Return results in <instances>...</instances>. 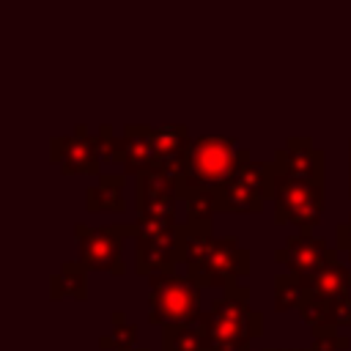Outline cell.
Instances as JSON below:
<instances>
[{"instance_id":"6da1fadb","label":"cell","mask_w":351,"mask_h":351,"mask_svg":"<svg viewBox=\"0 0 351 351\" xmlns=\"http://www.w3.org/2000/svg\"><path fill=\"white\" fill-rule=\"evenodd\" d=\"M186 274L200 288H233L250 274V250L236 236H214L211 230H189L184 247Z\"/></svg>"},{"instance_id":"7a4b0ae2","label":"cell","mask_w":351,"mask_h":351,"mask_svg":"<svg viewBox=\"0 0 351 351\" xmlns=\"http://www.w3.org/2000/svg\"><path fill=\"white\" fill-rule=\"evenodd\" d=\"M250 159H252L250 148H239L236 137H225V134L192 137L186 151V173L178 184L181 197L200 189H208V192L222 189L236 173V167Z\"/></svg>"},{"instance_id":"3957f363","label":"cell","mask_w":351,"mask_h":351,"mask_svg":"<svg viewBox=\"0 0 351 351\" xmlns=\"http://www.w3.org/2000/svg\"><path fill=\"white\" fill-rule=\"evenodd\" d=\"M203 326L211 351H250V340L263 332V315L250 307V288L233 285L203 313Z\"/></svg>"},{"instance_id":"277c9868","label":"cell","mask_w":351,"mask_h":351,"mask_svg":"<svg viewBox=\"0 0 351 351\" xmlns=\"http://www.w3.org/2000/svg\"><path fill=\"white\" fill-rule=\"evenodd\" d=\"M134 271L151 277L159 271H173L176 263H184V247L189 228L176 222V217H137L134 222Z\"/></svg>"},{"instance_id":"5b68a950","label":"cell","mask_w":351,"mask_h":351,"mask_svg":"<svg viewBox=\"0 0 351 351\" xmlns=\"http://www.w3.org/2000/svg\"><path fill=\"white\" fill-rule=\"evenodd\" d=\"M200 285L189 274L159 271L148 277V321L159 329L189 324L203 315Z\"/></svg>"},{"instance_id":"8992f818","label":"cell","mask_w":351,"mask_h":351,"mask_svg":"<svg viewBox=\"0 0 351 351\" xmlns=\"http://www.w3.org/2000/svg\"><path fill=\"white\" fill-rule=\"evenodd\" d=\"M134 239V225H74V241H77V261L88 271H107V274H126L123 263V247Z\"/></svg>"},{"instance_id":"52a82bcc","label":"cell","mask_w":351,"mask_h":351,"mask_svg":"<svg viewBox=\"0 0 351 351\" xmlns=\"http://www.w3.org/2000/svg\"><path fill=\"white\" fill-rule=\"evenodd\" d=\"M277 167L274 162H244L236 167L230 181L217 189V211L222 214H255L263 211L266 200L274 197Z\"/></svg>"},{"instance_id":"ba28073f","label":"cell","mask_w":351,"mask_h":351,"mask_svg":"<svg viewBox=\"0 0 351 351\" xmlns=\"http://www.w3.org/2000/svg\"><path fill=\"white\" fill-rule=\"evenodd\" d=\"M274 222L277 225H299V233H313L318 225L326 189L321 181H293L288 176H277L274 181Z\"/></svg>"},{"instance_id":"9c48e42d","label":"cell","mask_w":351,"mask_h":351,"mask_svg":"<svg viewBox=\"0 0 351 351\" xmlns=\"http://www.w3.org/2000/svg\"><path fill=\"white\" fill-rule=\"evenodd\" d=\"M99 148L104 165H121L123 176H143L156 170V154L151 143V126L145 123H126L121 134L110 123L99 126Z\"/></svg>"},{"instance_id":"30bf717a","label":"cell","mask_w":351,"mask_h":351,"mask_svg":"<svg viewBox=\"0 0 351 351\" xmlns=\"http://www.w3.org/2000/svg\"><path fill=\"white\" fill-rule=\"evenodd\" d=\"M49 162L63 170V176H99L101 178V148L99 134H88L85 123H77L74 132L66 137L49 140Z\"/></svg>"},{"instance_id":"8fae6325","label":"cell","mask_w":351,"mask_h":351,"mask_svg":"<svg viewBox=\"0 0 351 351\" xmlns=\"http://www.w3.org/2000/svg\"><path fill=\"white\" fill-rule=\"evenodd\" d=\"M274 261L285 263V271L299 274L302 280H310L326 263L337 261V247H329L321 236H313V233H293L285 239L282 247L274 250Z\"/></svg>"},{"instance_id":"7c38bea8","label":"cell","mask_w":351,"mask_h":351,"mask_svg":"<svg viewBox=\"0 0 351 351\" xmlns=\"http://www.w3.org/2000/svg\"><path fill=\"white\" fill-rule=\"evenodd\" d=\"M151 143H154V154H156V170L154 173H162L170 181L181 184V178L186 173V151L192 143L189 126L186 123L151 126Z\"/></svg>"},{"instance_id":"4fadbf2b","label":"cell","mask_w":351,"mask_h":351,"mask_svg":"<svg viewBox=\"0 0 351 351\" xmlns=\"http://www.w3.org/2000/svg\"><path fill=\"white\" fill-rule=\"evenodd\" d=\"M274 167L277 176H288L293 181H321L326 176V156L310 137H288L285 148L274 151Z\"/></svg>"},{"instance_id":"5bb4252c","label":"cell","mask_w":351,"mask_h":351,"mask_svg":"<svg viewBox=\"0 0 351 351\" xmlns=\"http://www.w3.org/2000/svg\"><path fill=\"white\" fill-rule=\"evenodd\" d=\"M181 197V189L176 181H170L162 173H143L134 178V208L137 217H176V203Z\"/></svg>"},{"instance_id":"9a60e30c","label":"cell","mask_w":351,"mask_h":351,"mask_svg":"<svg viewBox=\"0 0 351 351\" xmlns=\"http://www.w3.org/2000/svg\"><path fill=\"white\" fill-rule=\"evenodd\" d=\"M307 296L315 302H340L351 296V269L340 261L326 263L321 271H315L310 280H304Z\"/></svg>"},{"instance_id":"2e32d148","label":"cell","mask_w":351,"mask_h":351,"mask_svg":"<svg viewBox=\"0 0 351 351\" xmlns=\"http://www.w3.org/2000/svg\"><path fill=\"white\" fill-rule=\"evenodd\" d=\"M123 186H126V176L123 173H101L99 184L88 186L85 192V208L93 214H121L126 211V200H123Z\"/></svg>"},{"instance_id":"e0dca14e","label":"cell","mask_w":351,"mask_h":351,"mask_svg":"<svg viewBox=\"0 0 351 351\" xmlns=\"http://www.w3.org/2000/svg\"><path fill=\"white\" fill-rule=\"evenodd\" d=\"M299 318L313 329H340L351 326V296L340 302H315L304 299L299 307Z\"/></svg>"},{"instance_id":"ac0fdd59","label":"cell","mask_w":351,"mask_h":351,"mask_svg":"<svg viewBox=\"0 0 351 351\" xmlns=\"http://www.w3.org/2000/svg\"><path fill=\"white\" fill-rule=\"evenodd\" d=\"M162 351H211L206 326H203V315L189 324L165 326L162 329Z\"/></svg>"},{"instance_id":"d6986e66","label":"cell","mask_w":351,"mask_h":351,"mask_svg":"<svg viewBox=\"0 0 351 351\" xmlns=\"http://www.w3.org/2000/svg\"><path fill=\"white\" fill-rule=\"evenodd\" d=\"M74 296L80 302L88 299V269L80 261H66L58 274L49 277V299Z\"/></svg>"},{"instance_id":"ffe728a7","label":"cell","mask_w":351,"mask_h":351,"mask_svg":"<svg viewBox=\"0 0 351 351\" xmlns=\"http://www.w3.org/2000/svg\"><path fill=\"white\" fill-rule=\"evenodd\" d=\"M304 296H307V288H304V280L299 274H291V271L274 274V310L277 313L299 310Z\"/></svg>"},{"instance_id":"44dd1931","label":"cell","mask_w":351,"mask_h":351,"mask_svg":"<svg viewBox=\"0 0 351 351\" xmlns=\"http://www.w3.org/2000/svg\"><path fill=\"white\" fill-rule=\"evenodd\" d=\"M186 200V228L189 230H211V217L217 214V192L200 189L184 197Z\"/></svg>"},{"instance_id":"7402d4cb","label":"cell","mask_w":351,"mask_h":351,"mask_svg":"<svg viewBox=\"0 0 351 351\" xmlns=\"http://www.w3.org/2000/svg\"><path fill=\"white\" fill-rule=\"evenodd\" d=\"M110 324H112L110 335H101L99 346L104 351H129V348H134V343H137V324H132L123 310H112L110 313Z\"/></svg>"},{"instance_id":"603a6c76","label":"cell","mask_w":351,"mask_h":351,"mask_svg":"<svg viewBox=\"0 0 351 351\" xmlns=\"http://www.w3.org/2000/svg\"><path fill=\"white\" fill-rule=\"evenodd\" d=\"M348 346H351V340L337 335V329H313L310 351H346Z\"/></svg>"},{"instance_id":"cb8c5ba5","label":"cell","mask_w":351,"mask_h":351,"mask_svg":"<svg viewBox=\"0 0 351 351\" xmlns=\"http://www.w3.org/2000/svg\"><path fill=\"white\" fill-rule=\"evenodd\" d=\"M335 247H337V252H346L348 255V261H351V214L335 228Z\"/></svg>"},{"instance_id":"d4e9b609","label":"cell","mask_w":351,"mask_h":351,"mask_svg":"<svg viewBox=\"0 0 351 351\" xmlns=\"http://www.w3.org/2000/svg\"><path fill=\"white\" fill-rule=\"evenodd\" d=\"M348 197H351V137H348Z\"/></svg>"},{"instance_id":"484cf974","label":"cell","mask_w":351,"mask_h":351,"mask_svg":"<svg viewBox=\"0 0 351 351\" xmlns=\"http://www.w3.org/2000/svg\"><path fill=\"white\" fill-rule=\"evenodd\" d=\"M263 351H285V348H263Z\"/></svg>"},{"instance_id":"4316f807","label":"cell","mask_w":351,"mask_h":351,"mask_svg":"<svg viewBox=\"0 0 351 351\" xmlns=\"http://www.w3.org/2000/svg\"><path fill=\"white\" fill-rule=\"evenodd\" d=\"M129 351H148V348H129Z\"/></svg>"}]
</instances>
